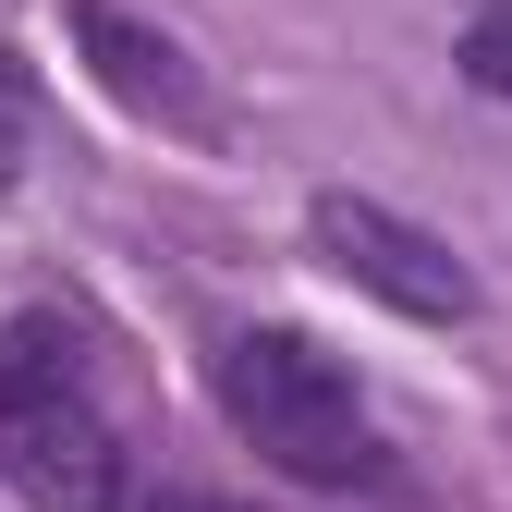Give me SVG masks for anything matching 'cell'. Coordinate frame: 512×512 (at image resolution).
<instances>
[{
  "label": "cell",
  "instance_id": "6da1fadb",
  "mask_svg": "<svg viewBox=\"0 0 512 512\" xmlns=\"http://www.w3.org/2000/svg\"><path fill=\"white\" fill-rule=\"evenodd\" d=\"M208 391L244 427V452L281 464L293 488H391V452H378L342 354H317L305 330H232L208 354Z\"/></svg>",
  "mask_w": 512,
  "mask_h": 512
},
{
  "label": "cell",
  "instance_id": "7a4b0ae2",
  "mask_svg": "<svg viewBox=\"0 0 512 512\" xmlns=\"http://www.w3.org/2000/svg\"><path fill=\"white\" fill-rule=\"evenodd\" d=\"M0 488L25 512H122V439L74 366V330L13 317L0 330Z\"/></svg>",
  "mask_w": 512,
  "mask_h": 512
},
{
  "label": "cell",
  "instance_id": "3957f363",
  "mask_svg": "<svg viewBox=\"0 0 512 512\" xmlns=\"http://www.w3.org/2000/svg\"><path fill=\"white\" fill-rule=\"evenodd\" d=\"M305 244H317V269H330V281H354L366 305L415 317V330H464V317L488 305L476 269H464L427 220L378 208V196H342V183H330V196H305Z\"/></svg>",
  "mask_w": 512,
  "mask_h": 512
},
{
  "label": "cell",
  "instance_id": "277c9868",
  "mask_svg": "<svg viewBox=\"0 0 512 512\" xmlns=\"http://www.w3.org/2000/svg\"><path fill=\"white\" fill-rule=\"evenodd\" d=\"M74 61L135 110V122H159V135H220V98H208V74H196V49H183L171 25H147V13H122V0H74Z\"/></svg>",
  "mask_w": 512,
  "mask_h": 512
},
{
  "label": "cell",
  "instance_id": "5b68a950",
  "mask_svg": "<svg viewBox=\"0 0 512 512\" xmlns=\"http://www.w3.org/2000/svg\"><path fill=\"white\" fill-rule=\"evenodd\" d=\"M464 86L512 98V13H476V25H464Z\"/></svg>",
  "mask_w": 512,
  "mask_h": 512
},
{
  "label": "cell",
  "instance_id": "8992f818",
  "mask_svg": "<svg viewBox=\"0 0 512 512\" xmlns=\"http://www.w3.org/2000/svg\"><path fill=\"white\" fill-rule=\"evenodd\" d=\"M13 159H25V98H13V74H0V183H13Z\"/></svg>",
  "mask_w": 512,
  "mask_h": 512
},
{
  "label": "cell",
  "instance_id": "52a82bcc",
  "mask_svg": "<svg viewBox=\"0 0 512 512\" xmlns=\"http://www.w3.org/2000/svg\"><path fill=\"white\" fill-rule=\"evenodd\" d=\"M122 512H244V500H196V488H159V500H122Z\"/></svg>",
  "mask_w": 512,
  "mask_h": 512
}]
</instances>
